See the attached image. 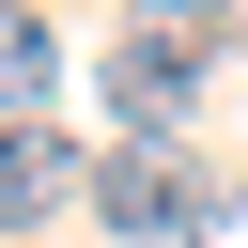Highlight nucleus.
I'll return each mask as SVG.
<instances>
[{"instance_id": "f257e3e1", "label": "nucleus", "mask_w": 248, "mask_h": 248, "mask_svg": "<svg viewBox=\"0 0 248 248\" xmlns=\"http://www.w3.org/2000/svg\"><path fill=\"white\" fill-rule=\"evenodd\" d=\"M217 62H232V0H124V31H108V108H124V140H170Z\"/></svg>"}, {"instance_id": "f03ea898", "label": "nucleus", "mask_w": 248, "mask_h": 248, "mask_svg": "<svg viewBox=\"0 0 248 248\" xmlns=\"http://www.w3.org/2000/svg\"><path fill=\"white\" fill-rule=\"evenodd\" d=\"M93 217H108L124 248H186V217H202L186 140H108V155H93Z\"/></svg>"}, {"instance_id": "7ed1b4c3", "label": "nucleus", "mask_w": 248, "mask_h": 248, "mask_svg": "<svg viewBox=\"0 0 248 248\" xmlns=\"http://www.w3.org/2000/svg\"><path fill=\"white\" fill-rule=\"evenodd\" d=\"M62 202H93L78 140L62 124H0V217H62Z\"/></svg>"}, {"instance_id": "20e7f679", "label": "nucleus", "mask_w": 248, "mask_h": 248, "mask_svg": "<svg viewBox=\"0 0 248 248\" xmlns=\"http://www.w3.org/2000/svg\"><path fill=\"white\" fill-rule=\"evenodd\" d=\"M46 78H62V31H46L31 0H0V124H31V108H46Z\"/></svg>"}, {"instance_id": "39448f33", "label": "nucleus", "mask_w": 248, "mask_h": 248, "mask_svg": "<svg viewBox=\"0 0 248 248\" xmlns=\"http://www.w3.org/2000/svg\"><path fill=\"white\" fill-rule=\"evenodd\" d=\"M186 248H248V186H217V202L186 217Z\"/></svg>"}]
</instances>
